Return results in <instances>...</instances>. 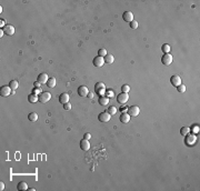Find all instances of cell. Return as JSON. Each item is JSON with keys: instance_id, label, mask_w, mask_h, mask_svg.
Returning <instances> with one entry per match:
<instances>
[{"instance_id": "6da1fadb", "label": "cell", "mask_w": 200, "mask_h": 191, "mask_svg": "<svg viewBox=\"0 0 200 191\" xmlns=\"http://www.w3.org/2000/svg\"><path fill=\"white\" fill-rule=\"evenodd\" d=\"M38 97H39V102H41V104H47L49 100L51 99V93L50 92H41Z\"/></svg>"}, {"instance_id": "7a4b0ae2", "label": "cell", "mask_w": 200, "mask_h": 191, "mask_svg": "<svg viewBox=\"0 0 200 191\" xmlns=\"http://www.w3.org/2000/svg\"><path fill=\"white\" fill-rule=\"evenodd\" d=\"M128 99H129L128 93H125V92H121V93H119V95L117 96V101H118L119 104H121V105L127 104Z\"/></svg>"}, {"instance_id": "3957f363", "label": "cell", "mask_w": 200, "mask_h": 191, "mask_svg": "<svg viewBox=\"0 0 200 191\" xmlns=\"http://www.w3.org/2000/svg\"><path fill=\"white\" fill-rule=\"evenodd\" d=\"M139 112H140V109H139V107H137V106H131V107L128 109V114L130 117H137L138 114H139Z\"/></svg>"}, {"instance_id": "277c9868", "label": "cell", "mask_w": 200, "mask_h": 191, "mask_svg": "<svg viewBox=\"0 0 200 191\" xmlns=\"http://www.w3.org/2000/svg\"><path fill=\"white\" fill-rule=\"evenodd\" d=\"M110 117H111V116H110L108 112H107V111H103V112H101L99 116H98V119H99L100 122H109Z\"/></svg>"}, {"instance_id": "5b68a950", "label": "cell", "mask_w": 200, "mask_h": 191, "mask_svg": "<svg viewBox=\"0 0 200 191\" xmlns=\"http://www.w3.org/2000/svg\"><path fill=\"white\" fill-rule=\"evenodd\" d=\"M161 62L164 63V65H166V66L171 65V62H172V56H171L170 53H165L164 56H162V58H161Z\"/></svg>"}, {"instance_id": "8992f818", "label": "cell", "mask_w": 200, "mask_h": 191, "mask_svg": "<svg viewBox=\"0 0 200 191\" xmlns=\"http://www.w3.org/2000/svg\"><path fill=\"white\" fill-rule=\"evenodd\" d=\"M92 62H94V66L97 67V68H100V67H102L104 65V59L103 57H96L94 60H92Z\"/></svg>"}, {"instance_id": "52a82bcc", "label": "cell", "mask_w": 200, "mask_h": 191, "mask_svg": "<svg viewBox=\"0 0 200 191\" xmlns=\"http://www.w3.org/2000/svg\"><path fill=\"white\" fill-rule=\"evenodd\" d=\"M170 82H171V84H172L174 87L180 86V84H181V78H180V76H178V75L172 76L171 79H170Z\"/></svg>"}, {"instance_id": "ba28073f", "label": "cell", "mask_w": 200, "mask_h": 191, "mask_svg": "<svg viewBox=\"0 0 200 191\" xmlns=\"http://www.w3.org/2000/svg\"><path fill=\"white\" fill-rule=\"evenodd\" d=\"M80 149H82L84 151H88L90 149V142L87 139H82L81 141H80Z\"/></svg>"}, {"instance_id": "9c48e42d", "label": "cell", "mask_w": 200, "mask_h": 191, "mask_svg": "<svg viewBox=\"0 0 200 191\" xmlns=\"http://www.w3.org/2000/svg\"><path fill=\"white\" fill-rule=\"evenodd\" d=\"M11 93V88L9 86H2L0 89V95L2 97H8Z\"/></svg>"}, {"instance_id": "30bf717a", "label": "cell", "mask_w": 200, "mask_h": 191, "mask_svg": "<svg viewBox=\"0 0 200 191\" xmlns=\"http://www.w3.org/2000/svg\"><path fill=\"white\" fill-rule=\"evenodd\" d=\"M88 93H89V90L86 86H80L78 88V95L80 97H87Z\"/></svg>"}, {"instance_id": "8fae6325", "label": "cell", "mask_w": 200, "mask_h": 191, "mask_svg": "<svg viewBox=\"0 0 200 191\" xmlns=\"http://www.w3.org/2000/svg\"><path fill=\"white\" fill-rule=\"evenodd\" d=\"M122 18L126 22H131L134 20V14H132L131 11H125L124 14H122Z\"/></svg>"}, {"instance_id": "7c38bea8", "label": "cell", "mask_w": 200, "mask_h": 191, "mask_svg": "<svg viewBox=\"0 0 200 191\" xmlns=\"http://www.w3.org/2000/svg\"><path fill=\"white\" fill-rule=\"evenodd\" d=\"M49 80V78H48V75L47 74H40L39 76H38V78H37V81H39L41 84H45V83H47V81Z\"/></svg>"}, {"instance_id": "4fadbf2b", "label": "cell", "mask_w": 200, "mask_h": 191, "mask_svg": "<svg viewBox=\"0 0 200 191\" xmlns=\"http://www.w3.org/2000/svg\"><path fill=\"white\" fill-rule=\"evenodd\" d=\"M196 136L195 135H187L186 136V144H188V145H191V144H193L196 142Z\"/></svg>"}, {"instance_id": "5bb4252c", "label": "cell", "mask_w": 200, "mask_h": 191, "mask_svg": "<svg viewBox=\"0 0 200 191\" xmlns=\"http://www.w3.org/2000/svg\"><path fill=\"white\" fill-rule=\"evenodd\" d=\"M4 32L8 36H12L15 33V27L11 25H7L6 27H4Z\"/></svg>"}, {"instance_id": "9a60e30c", "label": "cell", "mask_w": 200, "mask_h": 191, "mask_svg": "<svg viewBox=\"0 0 200 191\" xmlns=\"http://www.w3.org/2000/svg\"><path fill=\"white\" fill-rule=\"evenodd\" d=\"M59 102L61 105H64V104H67V102H69V95L68 93H66V92L61 93V95L59 96Z\"/></svg>"}, {"instance_id": "2e32d148", "label": "cell", "mask_w": 200, "mask_h": 191, "mask_svg": "<svg viewBox=\"0 0 200 191\" xmlns=\"http://www.w3.org/2000/svg\"><path fill=\"white\" fill-rule=\"evenodd\" d=\"M120 121L122 123H128L130 121V116H129L127 112H124V113L120 114Z\"/></svg>"}, {"instance_id": "e0dca14e", "label": "cell", "mask_w": 200, "mask_h": 191, "mask_svg": "<svg viewBox=\"0 0 200 191\" xmlns=\"http://www.w3.org/2000/svg\"><path fill=\"white\" fill-rule=\"evenodd\" d=\"M17 189L19 191H26V190H28V184H27V182H24V181H20L17 186Z\"/></svg>"}, {"instance_id": "ac0fdd59", "label": "cell", "mask_w": 200, "mask_h": 191, "mask_svg": "<svg viewBox=\"0 0 200 191\" xmlns=\"http://www.w3.org/2000/svg\"><path fill=\"white\" fill-rule=\"evenodd\" d=\"M28 100L31 104H35V102L39 101V97H38V95H36V93H30L28 96Z\"/></svg>"}, {"instance_id": "d6986e66", "label": "cell", "mask_w": 200, "mask_h": 191, "mask_svg": "<svg viewBox=\"0 0 200 191\" xmlns=\"http://www.w3.org/2000/svg\"><path fill=\"white\" fill-rule=\"evenodd\" d=\"M99 104H100L101 106H107V105H109V98H108V97H106V96L100 97V98H99Z\"/></svg>"}, {"instance_id": "ffe728a7", "label": "cell", "mask_w": 200, "mask_h": 191, "mask_svg": "<svg viewBox=\"0 0 200 191\" xmlns=\"http://www.w3.org/2000/svg\"><path fill=\"white\" fill-rule=\"evenodd\" d=\"M104 63H109V65H111V63L115 61V58H113V56L112 54H110V53H108L106 57H104Z\"/></svg>"}, {"instance_id": "44dd1931", "label": "cell", "mask_w": 200, "mask_h": 191, "mask_svg": "<svg viewBox=\"0 0 200 191\" xmlns=\"http://www.w3.org/2000/svg\"><path fill=\"white\" fill-rule=\"evenodd\" d=\"M190 131H191V129H190L189 127H182V128L180 129V135L186 137L187 135H189V133H190Z\"/></svg>"}, {"instance_id": "7402d4cb", "label": "cell", "mask_w": 200, "mask_h": 191, "mask_svg": "<svg viewBox=\"0 0 200 191\" xmlns=\"http://www.w3.org/2000/svg\"><path fill=\"white\" fill-rule=\"evenodd\" d=\"M28 119H29V121H31V122H36V121L38 120V113H36V112H31V113H29Z\"/></svg>"}, {"instance_id": "603a6c76", "label": "cell", "mask_w": 200, "mask_h": 191, "mask_svg": "<svg viewBox=\"0 0 200 191\" xmlns=\"http://www.w3.org/2000/svg\"><path fill=\"white\" fill-rule=\"evenodd\" d=\"M47 86L49 88L56 87V78H49V80L47 81Z\"/></svg>"}, {"instance_id": "cb8c5ba5", "label": "cell", "mask_w": 200, "mask_h": 191, "mask_svg": "<svg viewBox=\"0 0 200 191\" xmlns=\"http://www.w3.org/2000/svg\"><path fill=\"white\" fill-rule=\"evenodd\" d=\"M9 87L11 88V90H16L18 88V81L17 80H11L9 82Z\"/></svg>"}, {"instance_id": "d4e9b609", "label": "cell", "mask_w": 200, "mask_h": 191, "mask_svg": "<svg viewBox=\"0 0 200 191\" xmlns=\"http://www.w3.org/2000/svg\"><path fill=\"white\" fill-rule=\"evenodd\" d=\"M107 112H108L110 116H113V114L117 113V108L113 107V106H110V107L108 108V110H107Z\"/></svg>"}, {"instance_id": "484cf974", "label": "cell", "mask_w": 200, "mask_h": 191, "mask_svg": "<svg viewBox=\"0 0 200 191\" xmlns=\"http://www.w3.org/2000/svg\"><path fill=\"white\" fill-rule=\"evenodd\" d=\"M161 50H162V52H164V53H169V52H170V46H169V45H167V43L162 45Z\"/></svg>"}, {"instance_id": "4316f807", "label": "cell", "mask_w": 200, "mask_h": 191, "mask_svg": "<svg viewBox=\"0 0 200 191\" xmlns=\"http://www.w3.org/2000/svg\"><path fill=\"white\" fill-rule=\"evenodd\" d=\"M107 54H108V52H107V50L106 49H103V48H101V49H99V51H98V56L99 57H106Z\"/></svg>"}, {"instance_id": "83f0119b", "label": "cell", "mask_w": 200, "mask_h": 191, "mask_svg": "<svg viewBox=\"0 0 200 191\" xmlns=\"http://www.w3.org/2000/svg\"><path fill=\"white\" fill-rule=\"evenodd\" d=\"M129 90H130V87L128 86V84H124V86L121 87V92H125V93H128Z\"/></svg>"}, {"instance_id": "f1b7e54d", "label": "cell", "mask_w": 200, "mask_h": 191, "mask_svg": "<svg viewBox=\"0 0 200 191\" xmlns=\"http://www.w3.org/2000/svg\"><path fill=\"white\" fill-rule=\"evenodd\" d=\"M177 90H178V92L182 93V92L186 91V86H184V84H180V86L177 87Z\"/></svg>"}, {"instance_id": "f546056e", "label": "cell", "mask_w": 200, "mask_h": 191, "mask_svg": "<svg viewBox=\"0 0 200 191\" xmlns=\"http://www.w3.org/2000/svg\"><path fill=\"white\" fill-rule=\"evenodd\" d=\"M130 28L131 29H137L138 28V22L136 20H132L130 22Z\"/></svg>"}, {"instance_id": "4dcf8cb0", "label": "cell", "mask_w": 200, "mask_h": 191, "mask_svg": "<svg viewBox=\"0 0 200 191\" xmlns=\"http://www.w3.org/2000/svg\"><path fill=\"white\" fill-rule=\"evenodd\" d=\"M98 95H100V96H103L104 95V92H106V88H100V89H98V90H95Z\"/></svg>"}, {"instance_id": "1f68e13d", "label": "cell", "mask_w": 200, "mask_h": 191, "mask_svg": "<svg viewBox=\"0 0 200 191\" xmlns=\"http://www.w3.org/2000/svg\"><path fill=\"white\" fill-rule=\"evenodd\" d=\"M100 88H106L103 82H97L96 86H95V90H98V89H100Z\"/></svg>"}, {"instance_id": "d6a6232c", "label": "cell", "mask_w": 200, "mask_h": 191, "mask_svg": "<svg viewBox=\"0 0 200 191\" xmlns=\"http://www.w3.org/2000/svg\"><path fill=\"white\" fill-rule=\"evenodd\" d=\"M63 109H64V110H70V109H71V104H69V102L64 104L63 105Z\"/></svg>"}, {"instance_id": "836d02e7", "label": "cell", "mask_w": 200, "mask_h": 191, "mask_svg": "<svg viewBox=\"0 0 200 191\" xmlns=\"http://www.w3.org/2000/svg\"><path fill=\"white\" fill-rule=\"evenodd\" d=\"M32 93H36V95H40V93H41V88H35V89H33V92Z\"/></svg>"}, {"instance_id": "e575fe53", "label": "cell", "mask_w": 200, "mask_h": 191, "mask_svg": "<svg viewBox=\"0 0 200 191\" xmlns=\"http://www.w3.org/2000/svg\"><path fill=\"white\" fill-rule=\"evenodd\" d=\"M33 86H35V88H41V83H40L39 81H35V82H33Z\"/></svg>"}, {"instance_id": "d590c367", "label": "cell", "mask_w": 200, "mask_h": 191, "mask_svg": "<svg viewBox=\"0 0 200 191\" xmlns=\"http://www.w3.org/2000/svg\"><path fill=\"white\" fill-rule=\"evenodd\" d=\"M0 26H1V28H2V27H6V26H7V25H6V22H5V20L0 19Z\"/></svg>"}, {"instance_id": "8d00e7d4", "label": "cell", "mask_w": 200, "mask_h": 191, "mask_svg": "<svg viewBox=\"0 0 200 191\" xmlns=\"http://www.w3.org/2000/svg\"><path fill=\"white\" fill-rule=\"evenodd\" d=\"M90 138H91V135H90V133H86V135H85V139H87V140H89Z\"/></svg>"}, {"instance_id": "74e56055", "label": "cell", "mask_w": 200, "mask_h": 191, "mask_svg": "<svg viewBox=\"0 0 200 191\" xmlns=\"http://www.w3.org/2000/svg\"><path fill=\"white\" fill-rule=\"evenodd\" d=\"M193 130H195V131H193V132H195V133H197V132H199V127H197V126H195V127H193Z\"/></svg>"}, {"instance_id": "f35d334b", "label": "cell", "mask_w": 200, "mask_h": 191, "mask_svg": "<svg viewBox=\"0 0 200 191\" xmlns=\"http://www.w3.org/2000/svg\"><path fill=\"white\" fill-rule=\"evenodd\" d=\"M4 188H5V183L1 181V182H0V190H4Z\"/></svg>"}, {"instance_id": "ab89813d", "label": "cell", "mask_w": 200, "mask_h": 191, "mask_svg": "<svg viewBox=\"0 0 200 191\" xmlns=\"http://www.w3.org/2000/svg\"><path fill=\"white\" fill-rule=\"evenodd\" d=\"M88 98H90V99H92V98H94V95H92V93H88Z\"/></svg>"}, {"instance_id": "60d3db41", "label": "cell", "mask_w": 200, "mask_h": 191, "mask_svg": "<svg viewBox=\"0 0 200 191\" xmlns=\"http://www.w3.org/2000/svg\"><path fill=\"white\" fill-rule=\"evenodd\" d=\"M107 95H108L109 97H113V96H112V95H113V93H112V91H110V92L108 91V92H107Z\"/></svg>"}]
</instances>
